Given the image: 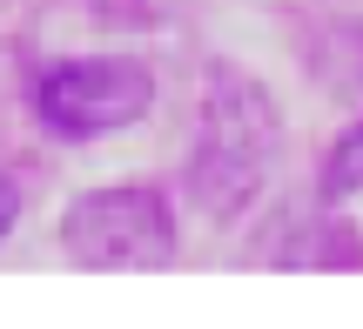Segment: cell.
Returning <instances> with one entry per match:
<instances>
[{"mask_svg": "<svg viewBox=\"0 0 363 329\" xmlns=\"http://www.w3.org/2000/svg\"><path fill=\"white\" fill-rule=\"evenodd\" d=\"M61 249L81 269H169L182 249L175 209L162 188H88L61 215Z\"/></svg>", "mask_w": 363, "mask_h": 329, "instance_id": "cell-3", "label": "cell"}, {"mask_svg": "<svg viewBox=\"0 0 363 329\" xmlns=\"http://www.w3.org/2000/svg\"><path fill=\"white\" fill-rule=\"evenodd\" d=\"M276 148H283V121H276L269 88L235 61H208L202 128H195V155H189V202L208 222H242L269 188Z\"/></svg>", "mask_w": 363, "mask_h": 329, "instance_id": "cell-1", "label": "cell"}, {"mask_svg": "<svg viewBox=\"0 0 363 329\" xmlns=\"http://www.w3.org/2000/svg\"><path fill=\"white\" fill-rule=\"evenodd\" d=\"M21 209H27V195H21V182H13V175H0V242H7V229L21 222Z\"/></svg>", "mask_w": 363, "mask_h": 329, "instance_id": "cell-6", "label": "cell"}, {"mask_svg": "<svg viewBox=\"0 0 363 329\" xmlns=\"http://www.w3.org/2000/svg\"><path fill=\"white\" fill-rule=\"evenodd\" d=\"M148 108H155V74L135 54H74V61L40 67L34 81V115L61 142L121 134L135 121H148Z\"/></svg>", "mask_w": 363, "mask_h": 329, "instance_id": "cell-2", "label": "cell"}, {"mask_svg": "<svg viewBox=\"0 0 363 329\" xmlns=\"http://www.w3.org/2000/svg\"><path fill=\"white\" fill-rule=\"evenodd\" d=\"M94 7H108V13H115V7H121V0H94ZM128 7H135V0H128Z\"/></svg>", "mask_w": 363, "mask_h": 329, "instance_id": "cell-7", "label": "cell"}, {"mask_svg": "<svg viewBox=\"0 0 363 329\" xmlns=\"http://www.w3.org/2000/svg\"><path fill=\"white\" fill-rule=\"evenodd\" d=\"M343 195H363V121L343 128L323 155V202H343Z\"/></svg>", "mask_w": 363, "mask_h": 329, "instance_id": "cell-5", "label": "cell"}, {"mask_svg": "<svg viewBox=\"0 0 363 329\" xmlns=\"http://www.w3.org/2000/svg\"><path fill=\"white\" fill-rule=\"evenodd\" d=\"M262 262H283V269H357L363 262V242L350 222L337 215H283L276 236L262 242Z\"/></svg>", "mask_w": 363, "mask_h": 329, "instance_id": "cell-4", "label": "cell"}]
</instances>
